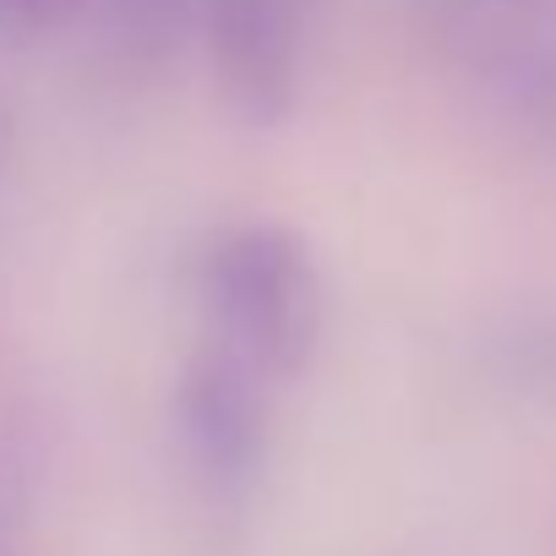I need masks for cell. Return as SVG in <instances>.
I'll return each mask as SVG.
<instances>
[{"instance_id":"cell-6","label":"cell","mask_w":556,"mask_h":556,"mask_svg":"<svg viewBox=\"0 0 556 556\" xmlns=\"http://www.w3.org/2000/svg\"><path fill=\"white\" fill-rule=\"evenodd\" d=\"M496 377L523 399H556V312L513 317L491 339Z\"/></svg>"},{"instance_id":"cell-8","label":"cell","mask_w":556,"mask_h":556,"mask_svg":"<svg viewBox=\"0 0 556 556\" xmlns=\"http://www.w3.org/2000/svg\"><path fill=\"white\" fill-rule=\"evenodd\" d=\"M7 148H12V137H7V110H0V175H7Z\"/></svg>"},{"instance_id":"cell-1","label":"cell","mask_w":556,"mask_h":556,"mask_svg":"<svg viewBox=\"0 0 556 556\" xmlns=\"http://www.w3.org/2000/svg\"><path fill=\"white\" fill-rule=\"evenodd\" d=\"M197 301L207 312V339L256 366L273 388L312 371L328 328L323 267L278 218H235L197 256Z\"/></svg>"},{"instance_id":"cell-3","label":"cell","mask_w":556,"mask_h":556,"mask_svg":"<svg viewBox=\"0 0 556 556\" xmlns=\"http://www.w3.org/2000/svg\"><path fill=\"white\" fill-rule=\"evenodd\" d=\"M273 382L218 339H202L175 377V442L202 507L245 523L273 447Z\"/></svg>"},{"instance_id":"cell-7","label":"cell","mask_w":556,"mask_h":556,"mask_svg":"<svg viewBox=\"0 0 556 556\" xmlns=\"http://www.w3.org/2000/svg\"><path fill=\"white\" fill-rule=\"evenodd\" d=\"M77 7L83 0H0V28L7 34H50Z\"/></svg>"},{"instance_id":"cell-10","label":"cell","mask_w":556,"mask_h":556,"mask_svg":"<svg viewBox=\"0 0 556 556\" xmlns=\"http://www.w3.org/2000/svg\"><path fill=\"white\" fill-rule=\"evenodd\" d=\"M0 556H7V545H0Z\"/></svg>"},{"instance_id":"cell-5","label":"cell","mask_w":556,"mask_h":556,"mask_svg":"<svg viewBox=\"0 0 556 556\" xmlns=\"http://www.w3.org/2000/svg\"><path fill=\"white\" fill-rule=\"evenodd\" d=\"M99 39L126 72H159L197 34V0H93Z\"/></svg>"},{"instance_id":"cell-4","label":"cell","mask_w":556,"mask_h":556,"mask_svg":"<svg viewBox=\"0 0 556 556\" xmlns=\"http://www.w3.org/2000/svg\"><path fill=\"white\" fill-rule=\"evenodd\" d=\"M213 83L245 126H278L301 88V0H197Z\"/></svg>"},{"instance_id":"cell-9","label":"cell","mask_w":556,"mask_h":556,"mask_svg":"<svg viewBox=\"0 0 556 556\" xmlns=\"http://www.w3.org/2000/svg\"><path fill=\"white\" fill-rule=\"evenodd\" d=\"M485 7H507V0H485Z\"/></svg>"},{"instance_id":"cell-2","label":"cell","mask_w":556,"mask_h":556,"mask_svg":"<svg viewBox=\"0 0 556 556\" xmlns=\"http://www.w3.org/2000/svg\"><path fill=\"white\" fill-rule=\"evenodd\" d=\"M426 23L480 110L518 148L556 159V0H426Z\"/></svg>"}]
</instances>
